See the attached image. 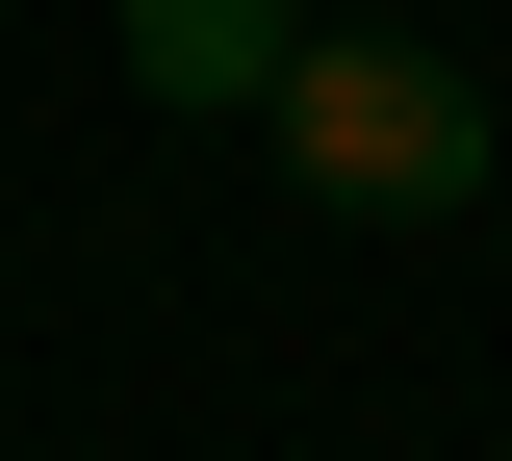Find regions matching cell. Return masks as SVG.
I'll use <instances>...</instances> for the list:
<instances>
[{
  "mask_svg": "<svg viewBox=\"0 0 512 461\" xmlns=\"http://www.w3.org/2000/svg\"><path fill=\"white\" fill-rule=\"evenodd\" d=\"M256 129L308 154V205H359V231H436V205H487V77L384 52V26H308Z\"/></svg>",
  "mask_w": 512,
  "mask_h": 461,
  "instance_id": "obj_1",
  "label": "cell"
},
{
  "mask_svg": "<svg viewBox=\"0 0 512 461\" xmlns=\"http://www.w3.org/2000/svg\"><path fill=\"white\" fill-rule=\"evenodd\" d=\"M282 52H308V0H128L154 103H282Z\"/></svg>",
  "mask_w": 512,
  "mask_h": 461,
  "instance_id": "obj_2",
  "label": "cell"
}]
</instances>
